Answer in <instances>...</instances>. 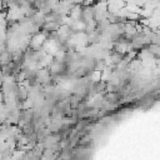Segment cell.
<instances>
[]
</instances>
